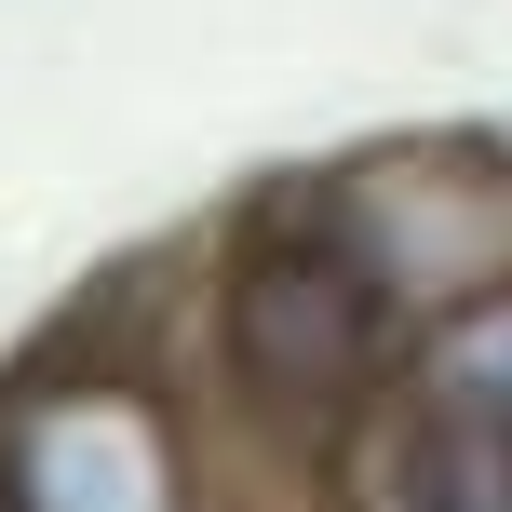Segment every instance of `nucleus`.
Instances as JSON below:
<instances>
[{"instance_id": "20e7f679", "label": "nucleus", "mask_w": 512, "mask_h": 512, "mask_svg": "<svg viewBox=\"0 0 512 512\" xmlns=\"http://www.w3.org/2000/svg\"><path fill=\"white\" fill-rule=\"evenodd\" d=\"M324 499L337 512H512V432L391 391V405L324 459Z\"/></svg>"}, {"instance_id": "f03ea898", "label": "nucleus", "mask_w": 512, "mask_h": 512, "mask_svg": "<svg viewBox=\"0 0 512 512\" xmlns=\"http://www.w3.org/2000/svg\"><path fill=\"white\" fill-rule=\"evenodd\" d=\"M0 512H203L176 351H95V310L0 364Z\"/></svg>"}, {"instance_id": "7ed1b4c3", "label": "nucleus", "mask_w": 512, "mask_h": 512, "mask_svg": "<svg viewBox=\"0 0 512 512\" xmlns=\"http://www.w3.org/2000/svg\"><path fill=\"white\" fill-rule=\"evenodd\" d=\"M310 216L432 324V310L512 283V149L499 135H405V149H351L297 176Z\"/></svg>"}, {"instance_id": "39448f33", "label": "nucleus", "mask_w": 512, "mask_h": 512, "mask_svg": "<svg viewBox=\"0 0 512 512\" xmlns=\"http://www.w3.org/2000/svg\"><path fill=\"white\" fill-rule=\"evenodd\" d=\"M405 391H418V405L486 418V432H512V283H486V297H459V310H432V324H418Z\"/></svg>"}, {"instance_id": "f257e3e1", "label": "nucleus", "mask_w": 512, "mask_h": 512, "mask_svg": "<svg viewBox=\"0 0 512 512\" xmlns=\"http://www.w3.org/2000/svg\"><path fill=\"white\" fill-rule=\"evenodd\" d=\"M405 364H418V310L310 216V189L297 176L243 189L216 256H203V378H216V405L256 445H283L297 472H324L405 391Z\"/></svg>"}]
</instances>
